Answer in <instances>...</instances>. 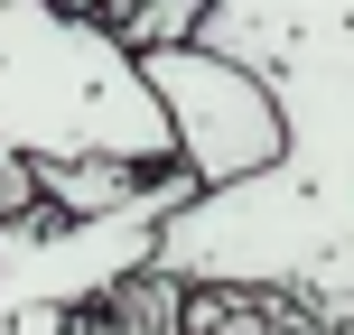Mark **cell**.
I'll list each match as a JSON object with an SVG mask.
<instances>
[{
	"instance_id": "6da1fadb",
	"label": "cell",
	"mask_w": 354,
	"mask_h": 335,
	"mask_svg": "<svg viewBox=\"0 0 354 335\" xmlns=\"http://www.w3.org/2000/svg\"><path fill=\"white\" fill-rule=\"evenodd\" d=\"M196 47L233 56L280 112V159L187 195L149 242L168 289H270L354 335V0H205Z\"/></svg>"
},
{
	"instance_id": "277c9868",
	"label": "cell",
	"mask_w": 354,
	"mask_h": 335,
	"mask_svg": "<svg viewBox=\"0 0 354 335\" xmlns=\"http://www.w3.org/2000/svg\"><path fill=\"white\" fill-rule=\"evenodd\" d=\"M28 195L47 214H122V205H149V195H196L177 168H122V159H56V168H28Z\"/></svg>"
},
{
	"instance_id": "3957f363",
	"label": "cell",
	"mask_w": 354,
	"mask_h": 335,
	"mask_svg": "<svg viewBox=\"0 0 354 335\" xmlns=\"http://www.w3.org/2000/svg\"><path fill=\"white\" fill-rule=\"evenodd\" d=\"M140 84H149V103H159V122H168V159H177V177H187L196 195L243 186V177H261L280 159V112H270V93L252 84L233 56L196 47V37L187 47H149Z\"/></svg>"
},
{
	"instance_id": "5b68a950",
	"label": "cell",
	"mask_w": 354,
	"mask_h": 335,
	"mask_svg": "<svg viewBox=\"0 0 354 335\" xmlns=\"http://www.w3.org/2000/svg\"><path fill=\"white\" fill-rule=\"evenodd\" d=\"M10 335H75V317H66V307H19Z\"/></svg>"
},
{
	"instance_id": "7a4b0ae2",
	"label": "cell",
	"mask_w": 354,
	"mask_h": 335,
	"mask_svg": "<svg viewBox=\"0 0 354 335\" xmlns=\"http://www.w3.org/2000/svg\"><path fill=\"white\" fill-rule=\"evenodd\" d=\"M0 149L19 168L56 159L177 168L140 56L66 0H0Z\"/></svg>"
},
{
	"instance_id": "8992f818",
	"label": "cell",
	"mask_w": 354,
	"mask_h": 335,
	"mask_svg": "<svg viewBox=\"0 0 354 335\" xmlns=\"http://www.w3.org/2000/svg\"><path fill=\"white\" fill-rule=\"evenodd\" d=\"M0 224H10V214H0Z\"/></svg>"
}]
</instances>
